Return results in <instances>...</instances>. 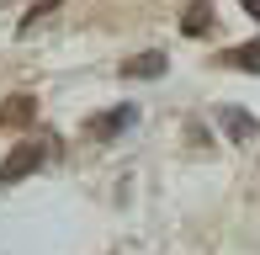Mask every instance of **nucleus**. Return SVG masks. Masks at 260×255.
<instances>
[{
	"label": "nucleus",
	"instance_id": "obj_1",
	"mask_svg": "<svg viewBox=\"0 0 260 255\" xmlns=\"http://www.w3.org/2000/svg\"><path fill=\"white\" fill-rule=\"evenodd\" d=\"M48 160V144L43 138H27V144H16L6 160H0V186H16V181H27L32 170Z\"/></svg>",
	"mask_w": 260,
	"mask_h": 255
},
{
	"label": "nucleus",
	"instance_id": "obj_2",
	"mask_svg": "<svg viewBox=\"0 0 260 255\" xmlns=\"http://www.w3.org/2000/svg\"><path fill=\"white\" fill-rule=\"evenodd\" d=\"M133 122H138V107H127V101H122V107H106V112H96V117L85 122V133L106 144V138H117L122 128H133Z\"/></svg>",
	"mask_w": 260,
	"mask_h": 255
},
{
	"label": "nucleus",
	"instance_id": "obj_3",
	"mask_svg": "<svg viewBox=\"0 0 260 255\" xmlns=\"http://www.w3.org/2000/svg\"><path fill=\"white\" fill-rule=\"evenodd\" d=\"M32 117H38V101L32 96H6L0 101V133H6V128H27Z\"/></svg>",
	"mask_w": 260,
	"mask_h": 255
},
{
	"label": "nucleus",
	"instance_id": "obj_4",
	"mask_svg": "<svg viewBox=\"0 0 260 255\" xmlns=\"http://www.w3.org/2000/svg\"><path fill=\"white\" fill-rule=\"evenodd\" d=\"M218 128H223L229 138H239V144H244V138H255V133H260V122H255V117H250L244 107H223V112H218Z\"/></svg>",
	"mask_w": 260,
	"mask_h": 255
},
{
	"label": "nucleus",
	"instance_id": "obj_5",
	"mask_svg": "<svg viewBox=\"0 0 260 255\" xmlns=\"http://www.w3.org/2000/svg\"><path fill=\"white\" fill-rule=\"evenodd\" d=\"M165 69H170L165 53H138V59H122V75H127V80H154V75H165Z\"/></svg>",
	"mask_w": 260,
	"mask_h": 255
},
{
	"label": "nucleus",
	"instance_id": "obj_6",
	"mask_svg": "<svg viewBox=\"0 0 260 255\" xmlns=\"http://www.w3.org/2000/svg\"><path fill=\"white\" fill-rule=\"evenodd\" d=\"M181 27L191 32V38H202V32H212V0H191L181 16Z\"/></svg>",
	"mask_w": 260,
	"mask_h": 255
},
{
	"label": "nucleus",
	"instance_id": "obj_7",
	"mask_svg": "<svg viewBox=\"0 0 260 255\" xmlns=\"http://www.w3.org/2000/svg\"><path fill=\"white\" fill-rule=\"evenodd\" d=\"M223 64H234V69H255V75H260V43H244V48L223 53Z\"/></svg>",
	"mask_w": 260,
	"mask_h": 255
},
{
	"label": "nucleus",
	"instance_id": "obj_8",
	"mask_svg": "<svg viewBox=\"0 0 260 255\" xmlns=\"http://www.w3.org/2000/svg\"><path fill=\"white\" fill-rule=\"evenodd\" d=\"M58 6H64V0H32V11L21 16V32H27V27H38V21L48 16V11H58Z\"/></svg>",
	"mask_w": 260,
	"mask_h": 255
},
{
	"label": "nucleus",
	"instance_id": "obj_9",
	"mask_svg": "<svg viewBox=\"0 0 260 255\" xmlns=\"http://www.w3.org/2000/svg\"><path fill=\"white\" fill-rule=\"evenodd\" d=\"M244 11H250V16H255V21H260V0H244Z\"/></svg>",
	"mask_w": 260,
	"mask_h": 255
}]
</instances>
